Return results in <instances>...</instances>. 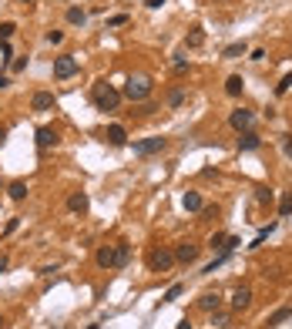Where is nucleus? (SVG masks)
<instances>
[{"label":"nucleus","mask_w":292,"mask_h":329,"mask_svg":"<svg viewBox=\"0 0 292 329\" xmlns=\"http://www.w3.org/2000/svg\"><path fill=\"white\" fill-rule=\"evenodd\" d=\"M185 44H188V47H202V44H205V34L198 31V27H195V31L185 37Z\"/></svg>","instance_id":"5701e85b"},{"label":"nucleus","mask_w":292,"mask_h":329,"mask_svg":"<svg viewBox=\"0 0 292 329\" xmlns=\"http://www.w3.org/2000/svg\"><path fill=\"white\" fill-rule=\"evenodd\" d=\"M7 84H10V78H7V74H0V91L7 88Z\"/></svg>","instance_id":"ea45409f"},{"label":"nucleus","mask_w":292,"mask_h":329,"mask_svg":"<svg viewBox=\"0 0 292 329\" xmlns=\"http://www.w3.org/2000/svg\"><path fill=\"white\" fill-rule=\"evenodd\" d=\"M181 296V286H171V289L168 292H165V296H162V302H175V299H178Z\"/></svg>","instance_id":"7c9ffc66"},{"label":"nucleus","mask_w":292,"mask_h":329,"mask_svg":"<svg viewBox=\"0 0 292 329\" xmlns=\"http://www.w3.org/2000/svg\"><path fill=\"white\" fill-rule=\"evenodd\" d=\"M7 195H10L14 201H24V198H27V182H10Z\"/></svg>","instance_id":"6ab92c4d"},{"label":"nucleus","mask_w":292,"mask_h":329,"mask_svg":"<svg viewBox=\"0 0 292 329\" xmlns=\"http://www.w3.org/2000/svg\"><path fill=\"white\" fill-rule=\"evenodd\" d=\"M289 88H292V74H285V78H282V84H279L276 91H279V94H285V91H289Z\"/></svg>","instance_id":"f704fd0d"},{"label":"nucleus","mask_w":292,"mask_h":329,"mask_svg":"<svg viewBox=\"0 0 292 329\" xmlns=\"http://www.w3.org/2000/svg\"><path fill=\"white\" fill-rule=\"evenodd\" d=\"M14 34H17V24H10V20H7V24H0V44H4V40H10Z\"/></svg>","instance_id":"a878e982"},{"label":"nucleus","mask_w":292,"mask_h":329,"mask_svg":"<svg viewBox=\"0 0 292 329\" xmlns=\"http://www.w3.org/2000/svg\"><path fill=\"white\" fill-rule=\"evenodd\" d=\"M181 101H185V88H175V91L168 94V108H178Z\"/></svg>","instance_id":"393cba45"},{"label":"nucleus","mask_w":292,"mask_h":329,"mask_svg":"<svg viewBox=\"0 0 292 329\" xmlns=\"http://www.w3.org/2000/svg\"><path fill=\"white\" fill-rule=\"evenodd\" d=\"M4 138H7V128H4V124H0V145H4Z\"/></svg>","instance_id":"79ce46f5"},{"label":"nucleus","mask_w":292,"mask_h":329,"mask_svg":"<svg viewBox=\"0 0 292 329\" xmlns=\"http://www.w3.org/2000/svg\"><path fill=\"white\" fill-rule=\"evenodd\" d=\"M171 265H175V252H168V249H151L148 252V269H151V272H168Z\"/></svg>","instance_id":"7ed1b4c3"},{"label":"nucleus","mask_w":292,"mask_h":329,"mask_svg":"<svg viewBox=\"0 0 292 329\" xmlns=\"http://www.w3.org/2000/svg\"><path fill=\"white\" fill-rule=\"evenodd\" d=\"M165 138H145V141H135V155H141V158H148V155H158L165 151Z\"/></svg>","instance_id":"423d86ee"},{"label":"nucleus","mask_w":292,"mask_h":329,"mask_svg":"<svg viewBox=\"0 0 292 329\" xmlns=\"http://www.w3.org/2000/svg\"><path fill=\"white\" fill-rule=\"evenodd\" d=\"M88 329H101V326H88Z\"/></svg>","instance_id":"a18cd8bd"},{"label":"nucleus","mask_w":292,"mask_h":329,"mask_svg":"<svg viewBox=\"0 0 292 329\" xmlns=\"http://www.w3.org/2000/svg\"><path fill=\"white\" fill-rule=\"evenodd\" d=\"M0 272H7V256H0Z\"/></svg>","instance_id":"a19ab883"},{"label":"nucleus","mask_w":292,"mask_h":329,"mask_svg":"<svg viewBox=\"0 0 292 329\" xmlns=\"http://www.w3.org/2000/svg\"><path fill=\"white\" fill-rule=\"evenodd\" d=\"M219 215V209H215V205H202V218H215Z\"/></svg>","instance_id":"72a5a7b5"},{"label":"nucleus","mask_w":292,"mask_h":329,"mask_svg":"<svg viewBox=\"0 0 292 329\" xmlns=\"http://www.w3.org/2000/svg\"><path fill=\"white\" fill-rule=\"evenodd\" d=\"M17 4H31V0H17Z\"/></svg>","instance_id":"c03bdc74"},{"label":"nucleus","mask_w":292,"mask_h":329,"mask_svg":"<svg viewBox=\"0 0 292 329\" xmlns=\"http://www.w3.org/2000/svg\"><path fill=\"white\" fill-rule=\"evenodd\" d=\"M242 88H245V81L238 78V74H232V78L225 81V94L228 97H238V94H242Z\"/></svg>","instance_id":"f3484780"},{"label":"nucleus","mask_w":292,"mask_h":329,"mask_svg":"<svg viewBox=\"0 0 292 329\" xmlns=\"http://www.w3.org/2000/svg\"><path fill=\"white\" fill-rule=\"evenodd\" d=\"M225 239H228V235H211V239H208V245H211V249H222V252H225Z\"/></svg>","instance_id":"c85d7f7f"},{"label":"nucleus","mask_w":292,"mask_h":329,"mask_svg":"<svg viewBox=\"0 0 292 329\" xmlns=\"http://www.w3.org/2000/svg\"><path fill=\"white\" fill-rule=\"evenodd\" d=\"M84 20H88L84 7H67V24H84Z\"/></svg>","instance_id":"412c9836"},{"label":"nucleus","mask_w":292,"mask_h":329,"mask_svg":"<svg viewBox=\"0 0 292 329\" xmlns=\"http://www.w3.org/2000/svg\"><path fill=\"white\" fill-rule=\"evenodd\" d=\"M285 155H292V138H289V141H285Z\"/></svg>","instance_id":"37998d69"},{"label":"nucleus","mask_w":292,"mask_h":329,"mask_svg":"<svg viewBox=\"0 0 292 329\" xmlns=\"http://www.w3.org/2000/svg\"><path fill=\"white\" fill-rule=\"evenodd\" d=\"M181 205H185L188 212H202V205H205V201H202V195H198V192H185Z\"/></svg>","instance_id":"a211bd4d"},{"label":"nucleus","mask_w":292,"mask_h":329,"mask_svg":"<svg viewBox=\"0 0 292 329\" xmlns=\"http://www.w3.org/2000/svg\"><path fill=\"white\" fill-rule=\"evenodd\" d=\"M255 201H259V205H269V201H272V192H269V188H259V192H255Z\"/></svg>","instance_id":"2f4dec72"},{"label":"nucleus","mask_w":292,"mask_h":329,"mask_svg":"<svg viewBox=\"0 0 292 329\" xmlns=\"http://www.w3.org/2000/svg\"><path fill=\"white\" fill-rule=\"evenodd\" d=\"M128 259H131V245H128V242H118V245H114L111 269H124V265H128Z\"/></svg>","instance_id":"9b49d317"},{"label":"nucleus","mask_w":292,"mask_h":329,"mask_svg":"<svg viewBox=\"0 0 292 329\" xmlns=\"http://www.w3.org/2000/svg\"><path fill=\"white\" fill-rule=\"evenodd\" d=\"M259 145H262V138L255 135V131H238V148H242V151H255Z\"/></svg>","instance_id":"4468645a"},{"label":"nucleus","mask_w":292,"mask_h":329,"mask_svg":"<svg viewBox=\"0 0 292 329\" xmlns=\"http://www.w3.org/2000/svg\"><path fill=\"white\" fill-rule=\"evenodd\" d=\"M94 105L101 111H118L121 105V91H114L108 81H94Z\"/></svg>","instance_id":"f03ea898"},{"label":"nucleus","mask_w":292,"mask_h":329,"mask_svg":"<svg viewBox=\"0 0 292 329\" xmlns=\"http://www.w3.org/2000/svg\"><path fill=\"white\" fill-rule=\"evenodd\" d=\"M151 91H154V84H151L148 74H131V78L124 81L121 97H128V101H145V97H151Z\"/></svg>","instance_id":"f257e3e1"},{"label":"nucleus","mask_w":292,"mask_h":329,"mask_svg":"<svg viewBox=\"0 0 292 329\" xmlns=\"http://www.w3.org/2000/svg\"><path fill=\"white\" fill-rule=\"evenodd\" d=\"M222 54H225V57H238V54H245V44H242V40H238V44H228Z\"/></svg>","instance_id":"bb28decb"},{"label":"nucleus","mask_w":292,"mask_h":329,"mask_svg":"<svg viewBox=\"0 0 292 329\" xmlns=\"http://www.w3.org/2000/svg\"><path fill=\"white\" fill-rule=\"evenodd\" d=\"M88 205H91V201H88V195H84V192H71V195H67V209H71L74 215H84Z\"/></svg>","instance_id":"9d476101"},{"label":"nucleus","mask_w":292,"mask_h":329,"mask_svg":"<svg viewBox=\"0 0 292 329\" xmlns=\"http://www.w3.org/2000/svg\"><path fill=\"white\" fill-rule=\"evenodd\" d=\"M128 24V14H114V17H108V27H124Z\"/></svg>","instance_id":"c756f323"},{"label":"nucleus","mask_w":292,"mask_h":329,"mask_svg":"<svg viewBox=\"0 0 292 329\" xmlns=\"http://www.w3.org/2000/svg\"><path fill=\"white\" fill-rule=\"evenodd\" d=\"M195 259H198V245H195V242H181L178 249H175V262H185V265H192Z\"/></svg>","instance_id":"0eeeda50"},{"label":"nucleus","mask_w":292,"mask_h":329,"mask_svg":"<svg viewBox=\"0 0 292 329\" xmlns=\"http://www.w3.org/2000/svg\"><path fill=\"white\" fill-rule=\"evenodd\" d=\"M249 306H252V289L242 286V289L232 292V309H235V313H242V309H249Z\"/></svg>","instance_id":"ddd939ff"},{"label":"nucleus","mask_w":292,"mask_h":329,"mask_svg":"<svg viewBox=\"0 0 292 329\" xmlns=\"http://www.w3.org/2000/svg\"><path fill=\"white\" fill-rule=\"evenodd\" d=\"M171 67H175V71H178V74H185V71H188V61H185V54H175V61H171Z\"/></svg>","instance_id":"cd10ccee"},{"label":"nucleus","mask_w":292,"mask_h":329,"mask_svg":"<svg viewBox=\"0 0 292 329\" xmlns=\"http://www.w3.org/2000/svg\"><path fill=\"white\" fill-rule=\"evenodd\" d=\"M289 316H292V306H282V309H276V313L269 316V322H266V326H279V322H285Z\"/></svg>","instance_id":"aec40b11"},{"label":"nucleus","mask_w":292,"mask_h":329,"mask_svg":"<svg viewBox=\"0 0 292 329\" xmlns=\"http://www.w3.org/2000/svg\"><path fill=\"white\" fill-rule=\"evenodd\" d=\"M165 4H168V0H148L145 7H151V10H158V7H165Z\"/></svg>","instance_id":"4c0bfd02"},{"label":"nucleus","mask_w":292,"mask_h":329,"mask_svg":"<svg viewBox=\"0 0 292 329\" xmlns=\"http://www.w3.org/2000/svg\"><path fill=\"white\" fill-rule=\"evenodd\" d=\"M228 124L235 131H252V124H255V114L249 111V108H235V111L228 114Z\"/></svg>","instance_id":"39448f33"},{"label":"nucleus","mask_w":292,"mask_h":329,"mask_svg":"<svg viewBox=\"0 0 292 329\" xmlns=\"http://www.w3.org/2000/svg\"><path fill=\"white\" fill-rule=\"evenodd\" d=\"M175 329H192V319H181V322H178V326H175Z\"/></svg>","instance_id":"58836bf2"},{"label":"nucleus","mask_w":292,"mask_h":329,"mask_svg":"<svg viewBox=\"0 0 292 329\" xmlns=\"http://www.w3.org/2000/svg\"><path fill=\"white\" fill-rule=\"evenodd\" d=\"M279 215H282V218L292 215V192H285L282 198H279Z\"/></svg>","instance_id":"4be33fe9"},{"label":"nucleus","mask_w":292,"mask_h":329,"mask_svg":"<svg viewBox=\"0 0 292 329\" xmlns=\"http://www.w3.org/2000/svg\"><path fill=\"white\" fill-rule=\"evenodd\" d=\"M198 306H202L205 313H219V306H222V299L215 296V292H205V296L198 299Z\"/></svg>","instance_id":"dca6fc26"},{"label":"nucleus","mask_w":292,"mask_h":329,"mask_svg":"<svg viewBox=\"0 0 292 329\" xmlns=\"http://www.w3.org/2000/svg\"><path fill=\"white\" fill-rule=\"evenodd\" d=\"M111 259H114V245H101L94 256V262L101 265V269H111Z\"/></svg>","instance_id":"2eb2a0df"},{"label":"nucleus","mask_w":292,"mask_h":329,"mask_svg":"<svg viewBox=\"0 0 292 329\" xmlns=\"http://www.w3.org/2000/svg\"><path fill=\"white\" fill-rule=\"evenodd\" d=\"M211 329H228V313H211Z\"/></svg>","instance_id":"b1692460"},{"label":"nucleus","mask_w":292,"mask_h":329,"mask_svg":"<svg viewBox=\"0 0 292 329\" xmlns=\"http://www.w3.org/2000/svg\"><path fill=\"white\" fill-rule=\"evenodd\" d=\"M31 108L34 111H50V108H54V94H50V91H37V94L31 97Z\"/></svg>","instance_id":"f8f14e48"},{"label":"nucleus","mask_w":292,"mask_h":329,"mask_svg":"<svg viewBox=\"0 0 292 329\" xmlns=\"http://www.w3.org/2000/svg\"><path fill=\"white\" fill-rule=\"evenodd\" d=\"M77 67H81V64H77V57H74V54L57 57V61H54V78L57 81H67V78H74V74H77Z\"/></svg>","instance_id":"20e7f679"},{"label":"nucleus","mask_w":292,"mask_h":329,"mask_svg":"<svg viewBox=\"0 0 292 329\" xmlns=\"http://www.w3.org/2000/svg\"><path fill=\"white\" fill-rule=\"evenodd\" d=\"M57 145V131L50 128V124H44V128H37V148L41 151H47V148Z\"/></svg>","instance_id":"6e6552de"},{"label":"nucleus","mask_w":292,"mask_h":329,"mask_svg":"<svg viewBox=\"0 0 292 329\" xmlns=\"http://www.w3.org/2000/svg\"><path fill=\"white\" fill-rule=\"evenodd\" d=\"M47 40H50V44H61V40H64V34H61V31H50Z\"/></svg>","instance_id":"e433bc0d"},{"label":"nucleus","mask_w":292,"mask_h":329,"mask_svg":"<svg viewBox=\"0 0 292 329\" xmlns=\"http://www.w3.org/2000/svg\"><path fill=\"white\" fill-rule=\"evenodd\" d=\"M104 138H108V145H114V148H124V145H128V131H124L121 124H111V128L104 131Z\"/></svg>","instance_id":"1a4fd4ad"},{"label":"nucleus","mask_w":292,"mask_h":329,"mask_svg":"<svg viewBox=\"0 0 292 329\" xmlns=\"http://www.w3.org/2000/svg\"><path fill=\"white\" fill-rule=\"evenodd\" d=\"M225 259H228V252H222V256H219V259H215V262H211V265H205V272H215V269H219V265H222V262H225Z\"/></svg>","instance_id":"473e14b6"},{"label":"nucleus","mask_w":292,"mask_h":329,"mask_svg":"<svg viewBox=\"0 0 292 329\" xmlns=\"http://www.w3.org/2000/svg\"><path fill=\"white\" fill-rule=\"evenodd\" d=\"M0 57H4V61H10V57H14V54H10V44H7V40L0 44Z\"/></svg>","instance_id":"c9c22d12"}]
</instances>
